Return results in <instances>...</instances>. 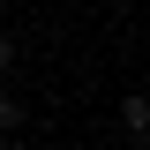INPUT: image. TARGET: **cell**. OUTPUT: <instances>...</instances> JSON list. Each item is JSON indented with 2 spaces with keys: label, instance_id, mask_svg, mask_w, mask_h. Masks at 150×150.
Masks as SVG:
<instances>
[{
  "label": "cell",
  "instance_id": "277c9868",
  "mask_svg": "<svg viewBox=\"0 0 150 150\" xmlns=\"http://www.w3.org/2000/svg\"><path fill=\"white\" fill-rule=\"evenodd\" d=\"M0 150H23V143H15V135H8V143H0Z\"/></svg>",
  "mask_w": 150,
  "mask_h": 150
},
{
  "label": "cell",
  "instance_id": "7a4b0ae2",
  "mask_svg": "<svg viewBox=\"0 0 150 150\" xmlns=\"http://www.w3.org/2000/svg\"><path fill=\"white\" fill-rule=\"evenodd\" d=\"M120 120H128V135H143V128H150V98H128V105H120Z\"/></svg>",
  "mask_w": 150,
  "mask_h": 150
},
{
  "label": "cell",
  "instance_id": "3957f363",
  "mask_svg": "<svg viewBox=\"0 0 150 150\" xmlns=\"http://www.w3.org/2000/svg\"><path fill=\"white\" fill-rule=\"evenodd\" d=\"M8 68H15V45H8V38H0V75H8Z\"/></svg>",
  "mask_w": 150,
  "mask_h": 150
},
{
  "label": "cell",
  "instance_id": "6da1fadb",
  "mask_svg": "<svg viewBox=\"0 0 150 150\" xmlns=\"http://www.w3.org/2000/svg\"><path fill=\"white\" fill-rule=\"evenodd\" d=\"M15 128H23V98L0 83V135H15Z\"/></svg>",
  "mask_w": 150,
  "mask_h": 150
}]
</instances>
